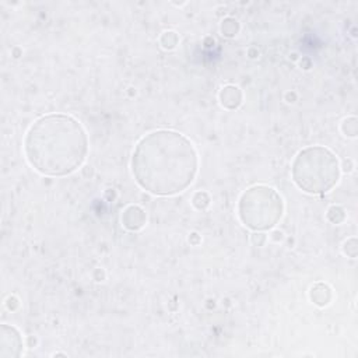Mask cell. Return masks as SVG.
<instances>
[{
    "mask_svg": "<svg viewBox=\"0 0 358 358\" xmlns=\"http://www.w3.org/2000/svg\"><path fill=\"white\" fill-rule=\"evenodd\" d=\"M133 175L147 192L171 196L183 192L197 173V154L183 134L157 130L143 137L131 158Z\"/></svg>",
    "mask_w": 358,
    "mask_h": 358,
    "instance_id": "6da1fadb",
    "label": "cell"
},
{
    "mask_svg": "<svg viewBox=\"0 0 358 358\" xmlns=\"http://www.w3.org/2000/svg\"><path fill=\"white\" fill-rule=\"evenodd\" d=\"M340 169L336 155L323 147L302 150L292 165L295 183L308 193L330 190L338 180Z\"/></svg>",
    "mask_w": 358,
    "mask_h": 358,
    "instance_id": "3957f363",
    "label": "cell"
},
{
    "mask_svg": "<svg viewBox=\"0 0 358 358\" xmlns=\"http://www.w3.org/2000/svg\"><path fill=\"white\" fill-rule=\"evenodd\" d=\"M282 214V200L271 187L256 186L243 193L239 201V217L252 229H267L277 224Z\"/></svg>",
    "mask_w": 358,
    "mask_h": 358,
    "instance_id": "277c9868",
    "label": "cell"
},
{
    "mask_svg": "<svg viewBox=\"0 0 358 358\" xmlns=\"http://www.w3.org/2000/svg\"><path fill=\"white\" fill-rule=\"evenodd\" d=\"M88 138L85 130L71 116L52 113L39 117L25 137L29 164L43 175L64 176L85 159Z\"/></svg>",
    "mask_w": 358,
    "mask_h": 358,
    "instance_id": "7a4b0ae2",
    "label": "cell"
}]
</instances>
